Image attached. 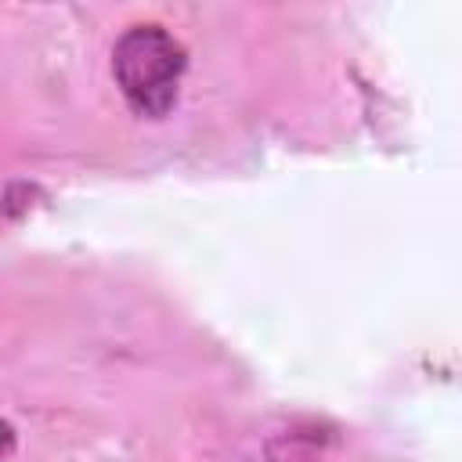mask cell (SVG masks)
<instances>
[{
  "label": "cell",
  "instance_id": "1",
  "mask_svg": "<svg viewBox=\"0 0 462 462\" xmlns=\"http://www.w3.org/2000/svg\"><path fill=\"white\" fill-rule=\"evenodd\" d=\"M184 47L162 25H134L116 40L112 72L137 116L159 119L177 101V83L184 72Z\"/></svg>",
  "mask_w": 462,
  "mask_h": 462
},
{
  "label": "cell",
  "instance_id": "2",
  "mask_svg": "<svg viewBox=\"0 0 462 462\" xmlns=\"http://www.w3.org/2000/svg\"><path fill=\"white\" fill-rule=\"evenodd\" d=\"M14 448V433H11V426L0 419V455H7Z\"/></svg>",
  "mask_w": 462,
  "mask_h": 462
}]
</instances>
